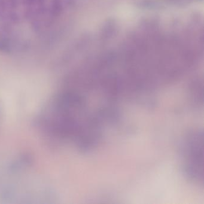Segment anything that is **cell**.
I'll list each match as a JSON object with an SVG mask.
<instances>
[{
	"label": "cell",
	"instance_id": "obj_1",
	"mask_svg": "<svg viewBox=\"0 0 204 204\" xmlns=\"http://www.w3.org/2000/svg\"><path fill=\"white\" fill-rule=\"evenodd\" d=\"M181 160L183 171L188 178L203 185V136L200 131L189 132L183 141Z\"/></svg>",
	"mask_w": 204,
	"mask_h": 204
}]
</instances>
